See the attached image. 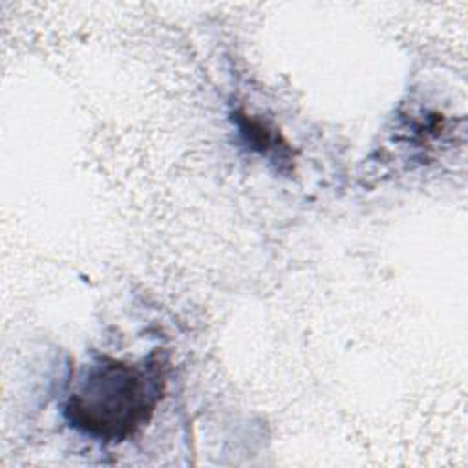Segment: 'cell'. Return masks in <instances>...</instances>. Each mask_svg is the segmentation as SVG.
I'll list each match as a JSON object with an SVG mask.
<instances>
[{
  "label": "cell",
  "mask_w": 468,
  "mask_h": 468,
  "mask_svg": "<svg viewBox=\"0 0 468 468\" xmlns=\"http://www.w3.org/2000/svg\"><path fill=\"white\" fill-rule=\"evenodd\" d=\"M166 360L152 353L139 362L97 355L80 371L64 415L79 431L102 442H121L154 415L165 391Z\"/></svg>",
  "instance_id": "cell-1"
},
{
  "label": "cell",
  "mask_w": 468,
  "mask_h": 468,
  "mask_svg": "<svg viewBox=\"0 0 468 468\" xmlns=\"http://www.w3.org/2000/svg\"><path fill=\"white\" fill-rule=\"evenodd\" d=\"M236 122L241 130V133L245 135L247 143L252 144L254 150H260L261 154H269V152H278V144H285V141L280 137V133L276 130H271L269 126L263 124V121L243 115V113H236ZM280 154V152H278Z\"/></svg>",
  "instance_id": "cell-2"
}]
</instances>
